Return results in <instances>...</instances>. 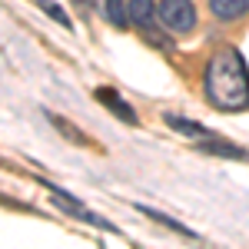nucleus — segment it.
I'll return each instance as SVG.
<instances>
[{
    "mask_svg": "<svg viewBox=\"0 0 249 249\" xmlns=\"http://www.w3.org/2000/svg\"><path fill=\"white\" fill-rule=\"evenodd\" d=\"M47 120H50V123H53V126H57L63 136H70V143H77V146H87V143H90V136L83 133V130H77V126L70 123V120H63V116L50 113V110H47Z\"/></svg>",
    "mask_w": 249,
    "mask_h": 249,
    "instance_id": "nucleus-8",
    "label": "nucleus"
},
{
    "mask_svg": "<svg viewBox=\"0 0 249 249\" xmlns=\"http://www.w3.org/2000/svg\"><path fill=\"white\" fill-rule=\"evenodd\" d=\"M203 153H216V156H230V160H249V150H243V146H232V143H223L219 136H206V140H199L196 143Z\"/></svg>",
    "mask_w": 249,
    "mask_h": 249,
    "instance_id": "nucleus-5",
    "label": "nucleus"
},
{
    "mask_svg": "<svg viewBox=\"0 0 249 249\" xmlns=\"http://www.w3.org/2000/svg\"><path fill=\"white\" fill-rule=\"evenodd\" d=\"M163 120L170 123L173 130H179V133H190V136H210V133H213V130H206L203 123H193V120H183V116H176V113H166Z\"/></svg>",
    "mask_w": 249,
    "mask_h": 249,
    "instance_id": "nucleus-9",
    "label": "nucleus"
},
{
    "mask_svg": "<svg viewBox=\"0 0 249 249\" xmlns=\"http://www.w3.org/2000/svg\"><path fill=\"white\" fill-rule=\"evenodd\" d=\"M136 210L143 213V216H150V219H156V223H163V226H170V230L183 232V236H196V232H193L190 226H183V223H176V219H170L166 213H156V210H150V206H143V203H136Z\"/></svg>",
    "mask_w": 249,
    "mask_h": 249,
    "instance_id": "nucleus-10",
    "label": "nucleus"
},
{
    "mask_svg": "<svg viewBox=\"0 0 249 249\" xmlns=\"http://www.w3.org/2000/svg\"><path fill=\"white\" fill-rule=\"evenodd\" d=\"M210 10L216 20H239L249 14V0H210Z\"/></svg>",
    "mask_w": 249,
    "mask_h": 249,
    "instance_id": "nucleus-6",
    "label": "nucleus"
},
{
    "mask_svg": "<svg viewBox=\"0 0 249 249\" xmlns=\"http://www.w3.org/2000/svg\"><path fill=\"white\" fill-rule=\"evenodd\" d=\"M126 3H130V20H133L136 27L146 30V37H156L153 23L160 20V14H156L153 0H126Z\"/></svg>",
    "mask_w": 249,
    "mask_h": 249,
    "instance_id": "nucleus-4",
    "label": "nucleus"
},
{
    "mask_svg": "<svg viewBox=\"0 0 249 249\" xmlns=\"http://www.w3.org/2000/svg\"><path fill=\"white\" fill-rule=\"evenodd\" d=\"M103 14H107V20L113 23V27H130L133 20H130V3L126 0H103Z\"/></svg>",
    "mask_w": 249,
    "mask_h": 249,
    "instance_id": "nucleus-7",
    "label": "nucleus"
},
{
    "mask_svg": "<svg viewBox=\"0 0 249 249\" xmlns=\"http://www.w3.org/2000/svg\"><path fill=\"white\" fill-rule=\"evenodd\" d=\"M40 7H43V14H47V17H53L60 23V27H67V30H70V27H73V23H70V17H67V14H63V10H60L57 3H53V0H37Z\"/></svg>",
    "mask_w": 249,
    "mask_h": 249,
    "instance_id": "nucleus-11",
    "label": "nucleus"
},
{
    "mask_svg": "<svg viewBox=\"0 0 249 249\" xmlns=\"http://www.w3.org/2000/svg\"><path fill=\"white\" fill-rule=\"evenodd\" d=\"M156 14H160V23L166 30H173V34H186V30L196 27V7H193V0H160Z\"/></svg>",
    "mask_w": 249,
    "mask_h": 249,
    "instance_id": "nucleus-2",
    "label": "nucleus"
},
{
    "mask_svg": "<svg viewBox=\"0 0 249 249\" xmlns=\"http://www.w3.org/2000/svg\"><path fill=\"white\" fill-rule=\"evenodd\" d=\"M203 87L213 107L226 110V113H239L249 107V67L239 50H219L213 53L203 73Z\"/></svg>",
    "mask_w": 249,
    "mask_h": 249,
    "instance_id": "nucleus-1",
    "label": "nucleus"
},
{
    "mask_svg": "<svg viewBox=\"0 0 249 249\" xmlns=\"http://www.w3.org/2000/svg\"><path fill=\"white\" fill-rule=\"evenodd\" d=\"M96 100H100L103 107H110V110H113V116L126 120L130 126H136V123H140V116L133 113V107H130V103H126L120 93H116V90H110V87H100V90H96Z\"/></svg>",
    "mask_w": 249,
    "mask_h": 249,
    "instance_id": "nucleus-3",
    "label": "nucleus"
}]
</instances>
